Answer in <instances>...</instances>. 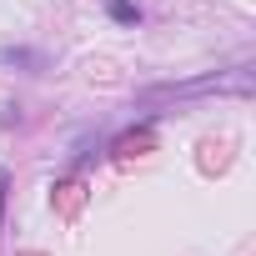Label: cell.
I'll return each mask as SVG.
<instances>
[{"label": "cell", "mask_w": 256, "mask_h": 256, "mask_svg": "<svg viewBox=\"0 0 256 256\" xmlns=\"http://www.w3.org/2000/svg\"><path fill=\"white\" fill-rule=\"evenodd\" d=\"M0 60H6V66H30V70H40V56L26 50V46H6V50H0Z\"/></svg>", "instance_id": "obj_2"}, {"label": "cell", "mask_w": 256, "mask_h": 256, "mask_svg": "<svg viewBox=\"0 0 256 256\" xmlns=\"http://www.w3.org/2000/svg\"><path fill=\"white\" fill-rule=\"evenodd\" d=\"M106 16L116 26H141V6L136 0H106Z\"/></svg>", "instance_id": "obj_1"}, {"label": "cell", "mask_w": 256, "mask_h": 256, "mask_svg": "<svg viewBox=\"0 0 256 256\" xmlns=\"http://www.w3.org/2000/svg\"><path fill=\"white\" fill-rule=\"evenodd\" d=\"M6 191H10V176L0 171V226H6Z\"/></svg>", "instance_id": "obj_3"}]
</instances>
